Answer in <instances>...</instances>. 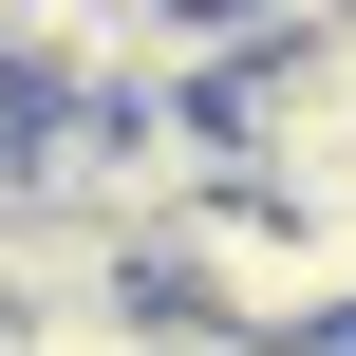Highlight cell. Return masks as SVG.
Listing matches in <instances>:
<instances>
[{"label":"cell","mask_w":356,"mask_h":356,"mask_svg":"<svg viewBox=\"0 0 356 356\" xmlns=\"http://www.w3.org/2000/svg\"><path fill=\"white\" fill-rule=\"evenodd\" d=\"M169 338H356V207H300V188H207L169 244Z\"/></svg>","instance_id":"6da1fadb"},{"label":"cell","mask_w":356,"mask_h":356,"mask_svg":"<svg viewBox=\"0 0 356 356\" xmlns=\"http://www.w3.org/2000/svg\"><path fill=\"white\" fill-rule=\"evenodd\" d=\"M19 244H38V169L0 150V319H19Z\"/></svg>","instance_id":"7a4b0ae2"}]
</instances>
